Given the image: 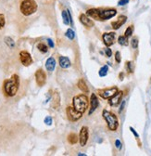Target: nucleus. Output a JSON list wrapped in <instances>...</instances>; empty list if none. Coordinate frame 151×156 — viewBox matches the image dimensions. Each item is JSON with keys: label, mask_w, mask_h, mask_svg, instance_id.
<instances>
[{"label": "nucleus", "mask_w": 151, "mask_h": 156, "mask_svg": "<svg viewBox=\"0 0 151 156\" xmlns=\"http://www.w3.org/2000/svg\"><path fill=\"white\" fill-rule=\"evenodd\" d=\"M20 88V77L18 74H12L3 83V92L7 97H14Z\"/></svg>", "instance_id": "f257e3e1"}, {"label": "nucleus", "mask_w": 151, "mask_h": 156, "mask_svg": "<svg viewBox=\"0 0 151 156\" xmlns=\"http://www.w3.org/2000/svg\"><path fill=\"white\" fill-rule=\"evenodd\" d=\"M89 101L85 94H79L72 98V107L81 113H84L88 109Z\"/></svg>", "instance_id": "f03ea898"}, {"label": "nucleus", "mask_w": 151, "mask_h": 156, "mask_svg": "<svg viewBox=\"0 0 151 156\" xmlns=\"http://www.w3.org/2000/svg\"><path fill=\"white\" fill-rule=\"evenodd\" d=\"M38 9V5L35 0H22L20 5V10L24 16H31Z\"/></svg>", "instance_id": "7ed1b4c3"}, {"label": "nucleus", "mask_w": 151, "mask_h": 156, "mask_svg": "<svg viewBox=\"0 0 151 156\" xmlns=\"http://www.w3.org/2000/svg\"><path fill=\"white\" fill-rule=\"evenodd\" d=\"M102 116H103V118L105 119L109 130L116 131L118 129V127H119V120H118V117L114 113H112L111 112H108V110H103Z\"/></svg>", "instance_id": "20e7f679"}, {"label": "nucleus", "mask_w": 151, "mask_h": 156, "mask_svg": "<svg viewBox=\"0 0 151 156\" xmlns=\"http://www.w3.org/2000/svg\"><path fill=\"white\" fill-rule=\"evenodd\" d=\"M66 113H67V117H68L69 121H70V122H77L82 118V116H83V113L76 111L72 106L67 107Z\"/></svg>", "instance_id": "39448f33"}, {"label": "nucleus", "mask_w": 151, "mask_h": 156, "mask_svg": "<svg viewBox=\"0 0 151 156\" xmlns=\"http://www.w3.org/2000/svg\"><path fill=\"white\" fill-rule=\"evenodd\" d=\"M117 14V10L115 9H100L99 12V21L100 22H105L108 20L115 17Z\"/></svg>", "instance_id": "423d86ee"}, {"label": "nucleus", "mask_w": 151, "mask_h": 156, "mask_svg": "<svg viewBox=\"0 0 151 156\" xmlns=\"http://www.w3.org/2000/svg\"><path fill=\"white\" fill-rule=\"evenodd\" d=\"M35 81L38 87H44L46 83V74L43 69H38L35 72Z\"/></svg>", "instance_id": "0eeeda50"}, {"label": "nucleus", "mask_w": 151, "mask_h": 156, "mask_svg": "<svg viewBox=\"0 0 151 156\" xmlns=\"http://www.w3.org/2000/svg\"><path fill=\"white\" fill-rule=\"evenodd\" d=\"M119 91L117 87H112L109 88H105V89H100L98 90L99 96L104 100H108L109 98H111L114 94H116Z\"/></svg>", "instance_id": "6e6552de"}, {"label": "nucleus", "mask_w": 151, "mask_h": 156, "mask_svg": "<svg viewBox=\"0 0 151 156\" xmlns=\"http://www.w3.org/2000/svg\"><path fill=\"white\" fill-rule=\"evenodd\" d=\"M20 61H21L22 64L25 67L30 66L33 62V60L31 54L26 50H22L20 52Z\"/></svg>", "instance_id": "1a4fd4ad"}, {"label": "nucleus", "mask_w": 151, "mask_h": 156, "mask_svg": "<svg viewBox=\"0 0 151 156\" xmlns=\"http://www.w3.org/2000/svg\"><path fill=\"white\" fill-rule=\"evenodd\" d=\"M88 139H89V131H88V127L87 126H83L80 130L79 133V142L80 145L82 147H84L87 142H88Z\"/></svg>", "instance_id": "9d476101"}, {"label": "nucleus", "mask_w": 151, "mask_h": 156, "mask_svg": "<svg viewBox=\"0 0 151 156\" xmlns=\"http://www.w3.org/2000/svg\"><path fill=\"white\" fill-rule=\"evenodd\" d=\"M115 37H116V34L114 32H109V33H104L102 34V39L103 42L107 47H110L114 44L115 41Z\"/></svg>", "instance_id": "9b49d317"}, {"label": "nucleus", "mask_w": 151, "mask_h": 156, "mask_svg": "<svg viewBox=\"0 0 151 156\" xmlns=\"http://www.w3.org/2000/svg\"><path fill=\"white\" fill-rule=\"evenodd\" d=\"M79 21L86 28H92V27H94V25H95V23H94L93 20H91V18L88 17L85 13L80 14V16H79Z\"/></svg>", "instance_id": "f8f14e48"}, {"label": "nucleus", "mask_w": 151, "mask_h": 156, "mask_svg": "<svg viewBox=\"0 0 151 156\" xmlns=\"http://www.w3.org/2000/svg\"><path fill=\"white\" fill-rule=\"evenodd\" d=\"M122 97H123V92L118 91L116 94H114L111 98L108 99V104L110 106H118L122 101Z\"/></svg>", "instance_id": "ddd939ff"}, {"label": "nucleus", "mask_w": 151, "mask_h": 156, "mask_svg": "<svg viewBox=\"0 0 151 156\" xmlns=\"http://www.w3.org/2000/svg\"><path fill=\"white\" fill-rule=\"evenodd\" d=\"M99 105V101H98V99L96 94H92L91 95V98H90V111H89V115L92 114L94 112H95L98 107Z\"/></svg>", "instance_id": "4468645a"}, {"label": "nucleus", "mask_w": 151, "mask_h": 156, "mask_svg": "<svg viewBox=\"0 0 151 156\" xmlns=\"http://www.w3.org/2000/svg\"><path fill=\"white\" fill-rule=\"evenodd\" d=\"M127 22V17L125 15H121L119 16V18L117 19V21L112 22L111 23V26L114 30H118L120 29L125 23Z\"/></svg>", "instance_id": "2eb2a0df"}, {"label": "nucleus", "mask_w": 151, "mask_h": 156, "mask_svg": "<svg viewBox=\"0 0 151 156\" xmlns=\"http://www.w3.org/2000/svg\"><path fill=\"white\" fill-rule=\"evenodd\" d=\"M52 107L54 109H59L60 106V93L59 91L55 90L54 91V94L52 95Z\"/></svg>", "instance_id": "dca6fc26"}, {"label": "nucleus", "mask_w": 151, "mask_h": 156, "mask_svg": "<svg viewBox=\"0 0 151 156\" xmlns=\"http://www.w3.org/2000/svg\"><path fill=\"white\" fill-rule=\"evenodd\" d=\"M62 20H63V23L65 25H70L72 23V18L70 15V12L69 9H65L61 12Z\"/></svg>", "instance_id": "f3484780"}, {"label": "nucleus", "mask_w": 151, "mask_h": 156, "mask_svg": "<svg viewBox=\"0 0 151 156\" xmlns=\"http://www.w3.org/2000/svg\"><path fill=\"white\" fill-rule=\"evenodd\" d=\"M99 12L100 9H89L86 10V15L88 17H90L91 19L97 20V21H99Z\"/></svg>", "instance_id": "a211bd4d"}, {"label": "nucleus", "mask_w": 151, "mask_h": 156, "mask_svg": "<svg viewBox=\"0 0 151 156\" xmlns=\"http://www.w3.org/2000/svg\"><path fill=\"white\" fill-rule=\"evenodd\" d=\"M59 63L60 66L63 69H68L71 66V62L70 61V58L65 56H60L59 58Z\"/></svg>", "instance_id": "6ab92c4d"}, {"label": "nucleus", "mask_w": 151, "mask_h": 156, "mask_svg": "<svg viewBox=\"0 0 151 156\" xmlns=\"http://www.w3.org/2000/svg\"><path fill=\"white\" fill-rule=\"evenodd\" d=\"M46 68L48 72H53L56 68V61L53 57H49L46 62Z\"/></svg>", "instance_id": "aec40b11"}, {"label": "nucleus", "mask_w": 151, "mask_h": 156, "mask_svg": "<svg viewBox=\"0 0 151 156\" xmlns=\"http://www.w3.org/2000/svg\"><path fill=\"white\" fill-rule=\"evenodd\" d=\"M67 140H68V142L70 143V144H71V145H74V144H76L77 142H78V140H79V136L75 134V133H70L69 135H68V136H67Z\"/></svg>", "instance_id": "412c9836"}, {"label": "nucleus", "mask_w": 151, "mask_h": 156, "mask_svg": "<svg viewBox=\"0 0 151 156\" xmlns=\"http://www.w3.org/2000/svg\"><path fill=\"white\" fill-rule=\"evenodd\" d=\"M77 87H78V88H79L81 91H83L84 93H86V94H87V93L89 92V88H88V87H87L85 81L83 79V78L79 79L78 83H77Z\"/></svg>", "instance_id": "4be33fe9"}, {"label": "nucleus", "mask_w": 151, "mask_h": 156, "mask_svg": "<svg viewBox=\"0 0 151 156\" xmlns=\"http://www.w3.org/2000/svg\"><path fill=\"white\" fill-rule=\"evenodd\" d=\"M4 41H5L6 45H7L9 48H13L15 47V42H14V40H13V39H12L11 37H9V36L5 37Z\"/></svg>", "instance_id": "5701e85b"}, {"label": "nucleus", "mask_w": 151, "mask_h": 156, "mask_svg": "<svg viewBox=\"0 0 151 156\" xmlns=\"http://www.w3.org/2000/svg\"><path fill=\"white\" fill-rule=\"evenodd\" d=\"M118 42L121 46H128L129 42H128V37L124 36V35H121L118 38Z\"/></svg>", "instance_id": "b1692460"}, {"label": "nucleus", "mask_w": 151, "mask_h": 156, "mask_svg": "<svg viewBox=\"0 0 151 156\" xmlns=\"http://www.w3.org/2000/svg\"><path fill=\"white\" fill-rule=\"evenodd\" d=\"M65 36L67 38H69L70 40H73V39L75 38V32L71 28H69L65 33Z\"/></svg>", "instance_id": "393cba45"}, {"label": "nucleus", "mask_w": 151, "mask_h": 156, "mask_svg": "<svg viewBox=\"0 0 151 156\" xmlns=\"http://www.w3.org/2000/svg\"><path fill=\"white\" fill-rule=\"evenodd\" d=\"M108 65H104L103 67L100 68V70L98 72V74H99L100 77H105L108 74Z\"/></svg>", "instance_id": "a878e982"}, {"label": "nucleus", "mask_w": 151, "mask_h": 156, "mask_svg": "<svg viewBox=\"0 0 151 156\" xmlns=\"http://www.w3.org/2000/svg\"><path fill=\"white\" fill-rule=\"evenodd\" d=\"M37 49H38L41 53H46L48 51V47L45 45L44 43H39L37 45Z\"/></svg>", "instance_id": "bb28decb"}, {"label": "nucleus", "mask_w": 151, "mask_h": 156, "mask_svg": "<svg viewBox=\"0 0 151 156\" xmlns=\"http://www.w3.org/2000/svg\"><path fill=\"white\" fill-rule=\"evenodd\" d=\"M133 32H134V26L133 25H130L127 27V29L125 30L124 32V36L126 37H130L132 34H133Z\"/></svg>", "instance_id": "cd10ccee"}, {"label": "nucleus", "mask_w": 151, "mask_h": 156, "mask_svg": "<svg viewBox=\"0 0 151 156\" xmlns=\"http://www.w3.org/2000/svg\"><path fill=\"white\" fill-rule=\"evenodd\" d=\"M6 25V18L3 13H0V30L3 29Z\"/></svg>", "instance_id": "c85d7f7f"}, {"label": "nucleus", "mask_w": 151, "mask_h": 156, "mask_svg": "<svg viewBox=\"0 0 151 156\" xmlns=\"http://www.w3.org/2000/svg\"><path fill=\"white\" fill-rule=\"evenodd\" d=\"M126 69L129 73H134V69H135V65L133 62H126Z\"/></svg>", "instance_id": "c756f323"}, {"label": "nucleus", "mask_w": 151, "mask_h": 156, "mask_svg": "<svg viewBox=\"0 0 151 156\" xmlns=\"http://www.w3.org/2000/svg\"><path fill=\"white\" fill-rule=\"evenodd\" d=\"M131 45H132V48H138V39L136 37L133 38L132 39V41H131Z\"/></svg>", "instance_id": "7c9ffc66"}, {"label": "nucleus", "mask_w": 151, "mask_h": 156, "mask_svg": "<svg viewBox=\"0 0 151 156\" xmlns=\"http://www.w3.org/2000/svg\"><path fill=\"white\" fill-rule=\"evenodd\" d=\"M44 122H45V124H46V126H51L52 123H53L52 117H51V116H46V118H45V120H44Z\"/></svg>", "instance_id": "2f4dec72"}, {"label": "nucleus", "mask_w": 151, "mask_h": 156, "mask_svg": "<svg viewBox=\"0 0 151 156\" xmlns=\"http://www.w3.org/2000/svg\"><path fill=\"white\" fill-rule=\"evenodd\" d=\"M115 61L117 63H120L122 62V56H121L120 51H116V53H115Z\"/></svg>", "instance_id": "473e14b6"}, {"label": "nucleus", "mask_w": 151, "mask_h": 156, "mask_svg": "<svg viewBox=\"0 0 151 156\" xmlns=\"http://www.w3.org/2000/svg\"><path fill=\"white\" fill-rule=\"evenodd\" d=\"M129 2H130V0H119L118 5H119V6H125V5H127Z\"/></svg>", "instance_id": "72a5a7b5"}, {"label": "nucleus", "mask_w": 151, "mask_h": 156, "mask_svg": "<svg viewBox=\"0 0 151 156\" xmlns=\"http://www.w3.org/2000/svg\"><path fill=\"white\" fill-rule=\"evenodd\" d=\"M105 53H106L107 57H108V58H110L111 55H112V51H111V49H110L108 47L107 48H105Z\"/></svg>", "instance_id": "f704fd0d"}, {"label": "nucleus", "mask_w": 151, "mask_h": 156, "mask_svg": "<svg viewBox=\"0 0 151 156\" xmlns=\"http://www.w3.org/2000/svg\"><path fill=\"white\" fill-rule=\"evenodd\" d=\"M115 146H116V148L117 149H119V150H121L122 149V142H121V140H115Z\"/></svg>", "instance_id": "c9c22d12"}, {"label": "nucleus", "mask_w": 151, "mask_h": 156, "mask_svg": "<svg viewBox=\"0 0 151 156\" xmlns=\"http://www.w3.org/2000/svg\"><path fill=\"white\" fill-rule=\"evenodd\" d=\"M47 44H48V47H49L50 48H53L55 47V44H54L53 40H52V39H50V38L47 39Z\"/></svg>", "instance_id": "e433bc0d"}, {"label": "nucleus", "mask_w": 151, "mask_h": 156, "mask_svg": "<svg viewBox=\"0 0 151 156\" xmlns=\"http://www.w3.org/2000/svg\"><path fill=\"white\" fill-rule=\"evenodd\" d=\"M130 130H131V132H132V133H133V134L135 135V136H136V138H137V139L139 138V135H138V133H137V132L136 131V129H135L134 127L130 126Z\"/></svg>", "instance_id": "4c0bfd02"}, {"label": "nucleus", "mask_w": 151, "mask_h": 156, "mask_svg": "<svg viewBox=\"0 0 151 156\" xmlns=\"http://www.w3.org/2000/svg\"><path fill=\"white\" fill-rule=\"evenodd\" d=\"M124 106H125V101H122V105H121V107H120V110H119V112H120V113L123 111Z\"/></svg>", "instance_id": "58836bf2"}, {"label": "nucleus", "mask_w": 151, "mask_h": 156, "mask_svg": "<svg viewBox=\"0 0 151 156\" xmlns=\"http://www.w3.org/2000/svg\"><path fill=\"white\" fill-rule=\"evenodd\" d=\"M123 77H124L123 73H120V79H121V80H123Z\"/></svg>", "instance_id": "ea45409f"}, {"label": "nucleus", "mask_w": 151, "mask_h": 156, "mask_svg": "<svg viewBox=\"0 0 151 156\" xmlns=\"http://www.w3.org/2000/svg\"><path fill=\"white\" fill-rule=\"evenodd\" d=\"M78 155H82V156H85V154H84V153H78Z\"/></svg>", "instance_id": "a19ab883"}]
</instances>
